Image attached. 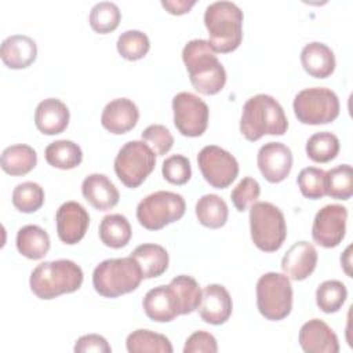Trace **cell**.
<instances>
[{"label": "cell", "mask_w": 353, "mask_h": 353, "mask_svg": "<svg viewBox=\"0 0 353 353\" xmlns=\"http://www.w3.org/2000/svg\"><path fill=\"white\" fill-rule=\"evenodd\" d=\"M37 164L36 150L25 143H17L6 148L0 157V165L10 175H25Z\"/></svg>", "instance_id": "obj_26"}, {"label": "cell", "mask_w": 353, "mask_h": 353, "mask_svg": "<svg viewBox=\"0 0 353 353\" xmlns=\"http://www.w3.org/2000/svg\"><path fill=\"white\" fill-rule=\"evenodd\" d=\"M185 199L175 192L157 190L143 197L137 205V219L149 230L163 229L185 214Z\"/></svg>", "instance_id": "obj_8"}, {"label": "cell", "mask_w": 353, "mask_h": 353, "mask_svg": "<svg viewBox=\"0 0 353 353\" xmlns=\"http://www.w3.org/2000/svg\"><path fill=\"white\" fill-rule=\"evenodd\" d=\"M44 203V190L36 182L18 183L12 190V204L21 212H34Z\"/></svg>", "instance_id": "obj_38"}, {"label": "cell", "mask_w": 353, "mask_h": 353, "mask_svg": "<svg viewBox=\"0 0 353 353\" xmlns=\"http://www.w3.org/2000/svg\"><path fill=\"white\" fill-rule=\"evenodd\" d=\"M121 19L120 8L113 1H99L90 11V25L98 33H109L114 30Z\"/></svg>", "instance_id": "obj_36"}, {"label": "cell", "mask_w": 353, "mask_h": 353, "mask_svg": "<svg viewBox=\"0 0 353 353\" xmlns=\"http://www.w3.org/2000/svg\"><path fill=\"white\" fill-rule=\"evenodd\" d=\"M294 113L303 124H327L339 114L338 95L325 87H310L299 91L294 98Z\"/></svg>", "instance_id": "obj_10"}, {"label": "cell", "mask_w": 353, "mask_h": 353, "mask_svg": "<svg viewBox=\"0 0 353 353\" xmlns=\"http://www.w3.org/2000/svg\"><path fill=\"white\" fill-rule=\"evenodd\" d=\"M76 353H87V352H97V353H110L112 347L108 341L98 334H87L80 336L74 345Z\"/></svg>", "instance_id": "obj_44"}, {"label": "cell", "mask_w": 353, "mask_h": 353, "mask_svg": "<svg viewBox=\"0 0 353 353\" xmlns=\"http://www.w3.org/2000/svg\"><path fill=\"white\" fill-rule=\"evenodd\" d=\"M127 350L130 353H145V352H159V353H172V345L170 339L163 335L153 332L150 330H135L125 341Z\"/></svg>", "instance_id": "obj_31"}, {"label": "cell", "mask_w": 353, "mask_h": 353, "mask_svg": "<svg viewBox=\"0 0 353 353\" xmlns=\"http://www.w3.org/2000/svg\"><path fill=\"white\" fill-rule=\"evenodd\" d=\"M197 164L204 179L216 189L228 188L239 174V163L228 150L207 145L197 154Z\"/></svg>", "instance_id": "obj_12"}, {"label": "cell", "mask_w": 353, "mask_h": 353, "mask_svg": "<svg viewBox=\"0 0 353 353\" xmlns=\"http://www.w3.org/2000/svg\"><path fill=\"white\" fill-rule=\"evenodd\" d=\"M51 245L48 233L39 225H25L17 233V248L29 259H41Z\"/></svg>", "instance_id": "obj_27"}, {"label": "cell", "mask_w": 353, "mask_h": 353, "mask_svg": "<svg viewBox=\"0 0 353 353\" xmlns=\"http://www.w3.org/2000/svg\"><path fill=\"white\" fill-rule=\"evenodd\" d=\"M301 62L303 69L316 79H325L335 70L334 51L324 43H307L301 51Z\"/></svg>", "instance_id": "obj_24"}, {"label": "cell", "mask_w": 353, "mask_h": 353, "mask_svg": "<svg viewBox=\"0 0 353 353\" xmlns=\"http://www.w3.org/2000/svg\"><path fill=\"white\" fill-rule=\"evenodd\" d=\"M131 256L138 262L143 279H153L161 276L170 262L168 252L164 247L154 243H143L135 247Z\"/></svg>", "instance_id": "obj_25"}, {"label": "cell", "mask_w": 353, "mask_h": 353, "mask_svg": "<svg viewBox=\"0 0 353 353\" xmlns=\"http://www.w3.org/2000/svg\"><path fill=\"white\" fill-rule=\"evenodd\" d=\"M116 47L123 58L128 61H138L148 54L150 41L146 33L137 29H130L119 36Z\"/></svg>", "instance_id": "obj_37"}, {"label": "cell", "mask_w": 353, "mask_h": 353, "mask_svg": "<svg viewBox=\"0 0 353 353\" xmlns=\"http://www.w3.org/2000/svg\"><path fill=\"white\" fill-rule=\"evenodd\" d=\"M325 194L336 200H347L353 194V170L339 164L325 172Z\"/></svg>", "instance_id": "obj_33"}, {"label": "cell", "mask_w": 353, "mask_h": 353, "mask_svg": "<svg viewBox=\"0 0 353 353\" xmlns=\"http://www.w3.org/2000/svg\"><path fill=\"white\" fill-rule=\"evenodd\" d=\"M299 345L306 353H338L339 342L331 327L320 320L312 319L299 330Z\"/></svg>", "instance_id": "obj_18"}, {"label": "cell", "mask_w": 353, "mask_h": 353, "mask_svg": "<svg viewBox=\"0 0 353 353\" xmlns=\"http://www.w3.org/2000/svg\"><path fill=\"white\" fill-rule=\"evenodd\" d=\"M347 210L341 204H327L317 211L313 226V240L325 248L336 247L346 233Z\"/></svg>", "instance_id": "obj_13"}, {"label": "cell", "mask_w": 353, "mask_h": 353, "mask_svg": "<svg viewBox=\"0 0 353 353\" xmlns=\"http://www.w3.org/2000/svg\"><path fill=\"white\" fill-rule=\"evenodd\" d=\"M161 172L167 182L174 185H183L192 176L190 161L183 154H172L163 161Z\"/></svg>", "instance_id": "obj_40"}, {"label": "cell", "mask_w": 353, "mask_h": 353, "mask_svg": "<svg viewBox=\"0 0 353 353\" xmlns=\"http://www.w3.org/2000/svg\"><path fill=\"white\" fill-rule=\"evenodd\" d=\"M256 163L263 178L277 183L284 181L292 168V152L281 142H268L259 148Z\"/></svg>", "instance_id": "obj_14"}, {"label": "cell", "mask_w": 353, "mask_h": 353, "mask_svg": "<svg viewBox=\"0 0 353 353\" xmlns=\"http://www.w3.org/2000/svg\"><path fill=\"white\" fill-rule=\"evenodd\" d=\"M346 298V285L339 280H325L316 290V303L324 313L338 312Z\"/></svg>", "instance_id": "obj_35"}, {"label": "cell", "mask_w": 353, "mask_h": 353, "mask_svg": "<svg viewBox=\"0 0 353 353\" xmlns=\"http://www.w3.org/2000/svg\"><path fill=\"white\" fill-rule=\"evenodd\" d=\"M81 268L70 259L46 261L30 273L32 292L40 299H52L77 291L83 284Z\"/></svg>", "instance_id": "obj_3"}, {"label": "cell", "mask_w": 353, "mask_h": 353, "mask_svg": "<svg viewBox=\"0 0 353 353\" xmlns=\"http://www.w3.org/2000/svg\"><path fill=\"white\" fill-rule=\"evenodd\" d=\"M174 124L185 137H200L208 125L210 110L207 103L197 95L181 91L172 98Z\"/></svg>", "instance_id": "obj_11"}, {"label": "cell", "mask_w": 353, "mask_h": 353, "mask_svg": "<svg viewBox=\"0 0 353 353\" xmlns=\"http://www.w3.org/2000/svg\"><path fill=\"white\" fill-rule=\"evenodd\" d=\"M196 216L203 226L218 229L222 228L229 215L226 201L218 194L208 193L201 196L196 203Z\"/></svg>", "instance_id": "obj_29"}, {"label": "cell", "mask_w": 353, "mask_h": 353, "mask_svg": "<svg viewBox=\"0 0 353 353\" xmlns=\"http://www.w3.org/2000/svg\"><path fill=\"white\" fill-rule=\"evenodd\" d=\"M250 230L251 239L259 250L274 252L287 237L284 214L269 201H255L250 208Z\"/></svg>", "instance_id": "obj_6"}, {"label": "cell", "mask_w": 353, "mask_h": 353, "mask_svg": "<svg viewBox=\"0 0 353 353\" xmlns=\"http://www.w3.org/2000/svg\"><path fill=\"white\" fill-rule=\"evenodd\" d=\"M156 153L143 141L125 142L116 154L114 172L127 188H138L154 170Z\"/></svg>", "instance_id": "obj_9"}, {"label": "cell", "mask_w": 353, "mask_h": 353, "mask_svg": "<svg viewBox=\"0 0 353 353\" xmlns=\"http://www.w3.org/2000/svg\"><path fill=\"white\" fill-rule=\"evenodd\" d=\"M139 119L138 106L128 98H116L106 103L101 114V124L112 134H125Z\"/></svg>", "instance_id": "obj_19"}, {"label": "cell", "mask_w": 353, "mask_h": 353, "mask_svg": "<svg viewBox=\"0 0 353 353\" xmlns=\"http://www.w3.org/2000/svg\"><path fill=\"white\" fill-rule=\"evenodd\" d=\"M57 233L62 243H79L90 225V215L87 210L77 201H65L55 214Z\"/></svg>", "instance_id": "obj_15"}, {"label": "cell", "mask_w": 353, "mask_h": 353, "mask_svg": "<svg viewBox=\"0 0 353 353\" xmlns=\"http://www.w3.org/2000/svg\"><path fill=\"white\" fill-rule=\"evenodd\" d=\"M179 306V316L194 312L201 301V290L199 283L188 274H179L170 281Z\"/></svg>", "instance_id": "obj_32"}, {"label": "cell", "mask_w": 353, "mask_h": 353, "mask_svg": "<svg viewBox=\"0 0 353 353\" xmlns=\"http://www.w3.org/2000/svg\"><path fill=\"white\" fill-rule=\"evenodd\" d=\"M256 306L272 321L285 319L292 309V285L284 273L268 272L256 281Z\"/></svg>", "instance_id": "obj_7"}, {"label": "cell", "mask_w": 353, "mask_h": 353, "mask_svg": "<svg viewBox=\"0 0 353 353\" xmlns=\"http://www.w3.org/2000/svg\"><path fill=\"white\" fill-rule=\"evenodd\" d=\"M216 353L218 343L212 334L207 331H194L185 343L183 353Z\"/></svg>", "instance_id": "obj_43"}, {"label": "cell", "mask_w": 353, "mask_h": 353, "mask_svg": "<svg viewBox=\"0 0 353 353\" xmlns=\"http://www.w3.org/2000/svg\"><path fill=\"white\" fill-rule=\"evenodd\" d=\"M196 4V0H161V6L174 15H181L189 12V10Z\"/></svg>", "instance_id": "obj_45"}, {"label": "cell", "mask_w": 353, "mask_h": 353, "mask_svg": "<svg viewBox=\"0 0 353 353\" xmlns=\"http://www.w3.org/2000/svg\"><path fill=\"white\" fill-rule=\"evenodd\" d=\"M1 61L11 69H25L37 57L36 41L26 34H11L6 37L0 47Z\"/></svg>", "instance_id": "obj_23"}, {"label": "cell", "mask_w": 353, "mask_h": 353, "mask_svg": "<svg viewBox=\"0 0 353 353\" xmlns=\"http://www.w3.org/2000/svg\"><path fill=\"white\" fill-rule=\"evenodd\" d=\"M182 59L192 85L200 94L214 95L225 87L226 70L208 40L193 39L188 41L182 50Z\"/></svg>", "instance_id": "obj_1"}, {"label": "cell", "mask_w": 353, "mask_h": 353, "mask_svg": "<svg viewBox=\"0 0 353 353\" xmlns=\"http://www.w3.org/2000/svg\"><path fill=\"white\" fill-rule=\"evenodd\" d=\"M81 193L84 199L97 210L108 211L113 208L120 199L114 183L105 174H90L83 179Z\"/></svg>", "instance_id": "obj_22"}, {"label": "cell", "mask_w": 353, "mask_h": 353, "mask_svg": "<svg viewBox=\"0 0 353 353\" xmlns=\"http://www.w3.org/2000/svg\"><path fill=\"white\" fill-rule=\"evenodd\" d=\"M142 279V270L131 255L105 259L92 272V285L105 298H117L137 290Z\"/></svg>", "instance_id": "obj_5"}, {"label": "cell", "mask_w": 353, "mask_h": 353, "mask_svg": "<svg viewBox=\"0 0 353 353\" xmlns=\"http://www.w3.org/2000/svg\"><path fill=\"white\" fill-rule=\"evenodd\" d=\"M142 139L146 142L156 156L165 154L174 145V137L163 124H150L142 131Z\"/></svg>", "instance_id": "obj_42"}, {"label": "cell", "mask_w": 353, "mask_h": 353, "mask_svg": "<svg viewBox=\"0 0 353 353\" xmlns=\"http://www.w3.org/2000/svg\"><path fill=\"white\" fill-rule=\"evenodd\" d=\"M204 23L212 48L216 52H232L243 40V11L228 0L210 3L204 11Z\"/></svg>", "instance_id": "obj_4"}, {"label": "cell", "mask_w": 353, "mask_h": 353, "mask_svg": "<svg viewBox=\"0 0 353 353\" xmlns=\"http://www.w3.org/2000/svg\"><path fill=\"white\" fill-rule=\"evenodd\" d=\"M70 119L68 106L58 98L43 99L34 110V124L46 135H57L66 130Z\"/></svg>", "instance_id": "obj_21"}, {"label": "cell", "mask_w": 353, "mask_h": 353, "mask_svg": "<svg viewBox=\"0 0 353 353\" xmlns=\"http://www.w3.org/2000/svg\"><path fill=\"white\" fill-rule=\"evenodd\" d=\"M131 225L128 219L121 214L105 215L99 223V239L106 247H125L131 239Z\"/></svg>", "instance_id": "obj_28"}, {"label": "cell", "mask_w": 353, "mask_h": 353, "mask_svg": "<svg viewBox=\"0 0 353 353\" xmlns=\"http://www.w3.org/2000/svg\"><path fill=\"white\" fill-rule=\"evenodd\" d=\"M261 194V186L252 176L243 178L232 190L230 199L237 211L243 212L251 207Z\"/></svg>", "instance_id": "obj_41"}, {"label": "cell", "mask_w": 353, "mask_h": 353, "mask_svg": "<svg viewBox=\"0 0 353 353\" xmlns=\"http://www.w3.org/2000/svg\"><path fill=\"white\" fill-rule=\"evenodd\" d=\"M350 245L346 248V251H345V254H343V256H341V262H342V265H343V268H345V272L350 276L352 273H350V269H349V266H350V254H349V251H350Z\"/></svg>", "instance_id": "obj_46"}, {"label": "cell", "mask_w": 353, "mask_h": 353, "mask_svg": "<svg viewBox=\"0 0 353 353\" xmlns=\"http://www.w3.org/2000/svg\"><path fill=\"white\" fill-rule=\"evenodd\" d=\"M317 265V251L309 241H296L281 259V270L290 279L295 281L309 277Z\"/></svg>", "instance_id": "obj_17"}, {"label": "cell", "mask_w": 353, "mask_h": 353, "mask_svg": "<svg viewBox=\"0 0 353 353\" xmlns=\"http://www.w3.org/2000/svg\"><path fill=\"white\" fill-rule=\"evenodd\" d=\"M339 153V139L330 131H320L309 137L306 142V154L316 163H327Z\"/></svg>", "instance_id": "obj_34"}, {"label": "cell", "mask_w": 353, "mask_h": 353, "mask_svg": "<svg viewBox=\"0 0 353 353\" xmlns=\"http://www.w3.org/2000/svg\"><path fill=\"white\" fill-rule=\"evenodd\" d=\"M233 302L229 291L221 284H208L201 291V301L197 307L200 317L212 325L223 324L229 320Z\"/></svg>", "instance_id": "obj_16"}, {"label": "cell", "mask_w": 353, "mask_h": 353, "mask_svg": "<svg viewBox=\"0 0 353 353\" xmlns=\"http://www.w3.org/2000/svg\"><path fill=\"white\" fill-rule=\"evenodd\" d=\"M146 316L159 323H168L179 316L176 295L171 285H157L149 290L142 302Z\"/></svg>", "instance_id": "obj_20"}, {"label": "cell", "mask_w": 353, "mask_h": 353, "mask_svg": "<svg viewBox=\"0 0 353 353\" xmlns=\"http://www.w3.org/2000/svg\"><path fill=\"white\" fill-rule=\"evenodd\" d=\"M288 120L283 106L268 94H256L247 99L240 119V131L248 141H258L263 135H283Z\"/></svg>", "instance_id": "obj_2"}, {"label": "cell", "mask_w": 353, "mask_h": 353, "mask_svg": "<svg viewBox=\"0 0 353 353\" xmlns=\"http://www.w3.org/2000/svg\"><path fill=\"white\" fill-rule=\"evenodd\" d=\"M301 193L312 200L325 196V171L317 167L302 168L296 178Z\"/></svg>", "instance_id": "obj_39"}, {"label": "cell", "mask_w": 353, "mask_h": 353, "mask_svg": "<svg viewBox=\"0 0 353 353\" xmlns=\"http://www.w3.org/2000/svg\"><path fill=\"white\" fill-rule=\"evenodd\" d=\"M46 161L59 170H72L83 160L81 148L69 139H58L47 145L44 150Z\"/></svg>", "instance_id": "obj_30"}]
</instances>
